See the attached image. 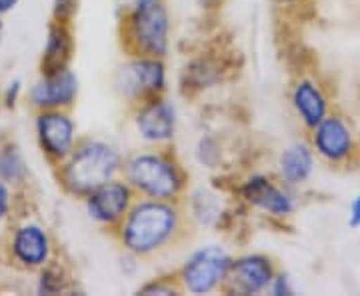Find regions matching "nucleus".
Instances as JSON below:
<instances>
[{
  "label": "nucleus",
  "mask_w": 360,
  "mask_h": 296,
  "mask_svg": "<svg viewBox=\"0 0 360 296\" xmlns=\"http://www.w3.org/2000/svg\"><path fill=\"white\" fill-rule=\"evenodd\" d=\"M130 2H134V0H127V2H124V4H130Z\"/></svg>",
  "instance_id": "30"
},
{
  "label": "nucleus",
  "mask_w": 360,
  "mask_h": 296,
  "mask_svg": "<svg viewBox=\"0 0 360 296\" xmlns=\"http://www.w3.org/2000/svg\"><path fill=\"white\" fill-rule=\"evenodd\" d=\"M309 144L322 162L330 167H348L359 156V134L352 122L338 110H330L312 130Z\"/></svg>",
  "instance_id": "5"
},
{
  "label": "nucleus",
  "mask_w": 360,
  "mask_h": 296,
  "mask_svg": "<svg viewBox=\"0 0 360 296\" xmlns=\"http://www.w3.org/2000/svg\"><path fill=\"white\" fill-rule=\"evenodd\" d=\"M78 0H56L54 2V20L70 22V18L77 14Z\"/></svg>",
  "instance_id": "22"
},
{
  "label": "nucleus",
  "mask_w": 360,
  "mask_h": 296,
  "mask_svg": "<svg viewBox=\"0 0 360 296\" xmlns=\"http://www.w3.org/2000/svg\"><path fill=\"white\" fill-rule=\"evenodd\" d=\"M25 160L16 148H6L0 155V176L6 182H20L25 179Z\"/></svg>",
  "instance_id": "18"
},
{
  "label": "nucleus",
  "mask_w": 360,
  "mask_h": 296,
  "mask_svg": "<svg viewBox=\"0 0 360 296\" xmlns=\"http://www.w3.org/2000/svg\"><path fill=\"white\" fill-rule=\"evenodd\" d=\"M238 194L243 202L260 210L262 214H269L272 219H290L298 206L292 188L284 184L281 179H274L270 174L248 176L240 184Z\"/></svg>",
  "instance_id": "8"
},
{
  "label": "nucleus",
  "mask_w": 360,
  "mask_h": 296,
  "mask_svg": "<svg viewBox=\"0 0 360 296\" xmlns=\"http://www.w3.org/2000/svg\"><path fill=\"white\" fill-rule=\"evenodd\" d=\"M37 136L42 153L49 156L52 165H60L66 156L77 146L78 132L75 120L68 110L54 108V110H40L37 118Z\"/></svg>",
  "instance_id": "11"
},
{
  "label": "nucleus",
  "mask_w": 360,
  "mask_h": 296,
  "mask_svg": "<svg viewBox=\"0 0 360 296\" xmlns=\"http://www.w3.org/2000/svg\"><path fill=\"white\" fill-rule=\"evenodd\" d=\"M8 206H11V193H8V186L0 181V219L6 217Z\"/></svg>",
  "instance_id": "25"
},
{
  "label": "nucleus",
  "mask_w": 360,
  "mask_h": 296,
  "mask_svg": "<svg viewBox=\"0 0 360 296\" xmlns=\"http://www.w3.org/2000/svg\"><path fill=\"white\" fill-rule=\"evenodd\" d=\"M276 272V262L266 255H245L232 258L226 281L222 284V292L240 296L269 292Z\"/></svg>",
  "instance_id": "10"
},
{
  "label": "nucleus",
  "mask_w": 360,
  "mask_h": 296,
  "mask_svg": "<svg viewBox=\"0 0 360 296\" xmlns=\"http://www.w3.org/2000/svg\"><path fill=\"white\" fill-rule=\"evenodd\" d=\"M314 172V150L309 142H295L286 146L278 158V179L290 188L307 184Z\"/></svg>",
  "instance_id": "16"
},
{
  "label": "nucleus",
  "mask_w": 360,
  "mask_h": 296,
  "mask_svg": "<svg viewBox=\"0 0 360 296\" xmlns=\"http://www.w3.org/2000/svg\"><path fill=\"white\" fill-rule=\"evenodd\" d=\"M78 78L70 68L42 75L39 82L30 91V103L39 110H68L77 103Z\"/></svg>",
  "instance_id": "14"
},
{
  "label": "nucleus",
  "mask_w": 360,
  "mask_h": 296,
  "mask_svg": "<svg viewBox=\"0 0 360 296\" xmlns=\"http://www.w3.org/2000/svg\"><path fill=\"white\" fill-rule=\"evenodd\" d=\"M231 262L232 257L224 246L210 245L194 250L174 276L182 292L210 295L222 290Z\"/></svg>",
  "instance_id": "6"
},
{
  "label": "nucleus",
  "mask_w": 360,
  "mask_h": 296,
  "mask_svg": "<svg viewBox=\"0 0 360 296\" xmlns=\"http://www.w3.org/2000/svg\"><path fill=\"white\" fill-rule=\"evenodd\" d=\"M272 2L281 8H290V6H300L304 0H272Z\"/></svg>",
  "instance_id": "27"
},
{
  "label": "nucleus",
  "mask_w": 360,
  "mask_h": 296,
  "mask_svg": "<svg viewBox=\"0 0 360 296\" xmlns=\"http://www.w3.org/2000/svg\"><path fill=\"white\" fill-rule=\"evenodd\" d=\"M18 92H20V82H13L8 92H6V104H8V106H14L16 98H18Z\"/></svg>",
  "instance_id": "26"
},
{
  "label": "nucleus",
  "mask_w": 360,
  "mask_h": 296,
  "mask_svg": "<svg viewBox=\"0 0 360 296\" xmlns=\"http://www.w3.org/2000/svg\"><path fill=\"white\" fill-rule=\"evenodd\" d=\"M75 52V39L68 22L54 20L49 28V39L42 54V75L68 68Z\"/></svg>",
  "instance_id": "17"
},
{
  "label": "nucleus",
  "mask_w": 360,
  "mask_h": 296,
  "mask_svg": "<svg viewBox=\"0 0 360 296\" xmlns=\"http://www.w3.org/2000/svg\"><path fill=\"white\" fill-rule=\"evenodd\" d=\"M120 176L129 182L136 196L153 200L180 202L188 188V172L167 146L134 153L124 158Z\"/></svg>",
  "instance_id": "2"
},
{
  "label": "nucleus",
  "mask_w": 360,
  "mask_h": 296,
  "mask_svg": "<svg viewBox=\"0 0 360 296\" xmlns=\"http://www.w3.org/2000/svg\"><path fill=\"white\" fill-rule=\"evenodd\" d=\"M16 2H18V0H0V13H6V11H11Z\"/></svg>",
  "instance_id": "29"
},
{
  "label": "nucleus",
  "mask_w": 360,
  "mask_h": 296,
  "mask_svg": "<svg viewBox=\"0 0 360 296\" xmlns=\"http://www.w3.org/2000/svg\"><path fill=\"white\" fill-rule=\"evenodd\" d=\"M180 292H182V288H180L176 276H170V278L160 276V278L150 281L139 288V295H180Z\"/></svg>",
  "instance_id": "19"
},
{
  "label": "nucleus",
  "mask_w": 360,
  "mask_h": 296,
  "mask_svg": "<svg viewBox=\"0 0 360 296\" xmlns=\"http://www.w3.org/2000/svg\"><path fill=\"white\" fill-rule=\"evenodd\" d=\"M348 226H350V229H360V193L356 194L354 202H352V206H350Z\"/></svg>",
  "instance_id": "24"
},
{
  "label": "nucleus",
  "mask_w": 360,
  "mask_h": 296,
  "mask_svg": "<svg viewBox=\"0 0 360 296\" xmlns=\"http://www.w3.org/2000/svg\"><path fill=\"white\" fill-rule=\"evenodd\" d=\"M122 51L129 56L165 58L170 46V14L165 0H134L122 6L118 25Z\"/></svg>",
  "instance_id": "4"
},
{
  "label": "nucleus",
  "mask_w": 360,
  "mask_h": 296,
  "mask_svg": "<svg viewBox=\"0 0 360 296\" xmlns=\"http://www.w3.org/2000/svg\"><path fill=\"white\" fill-rule=\"evenodd\" d=\"M359 103H360V91H359Z\"/></svg>",
  "instance_id": "31"
},
{
  "label": "nucleus",
  "mask_w": 360,
  "mask_h": 296,
  "mask_svg": "<svg viewBox=\"0 0 360 296\" xmlns=\"http://www.w3.org/2000/svg\"><path fill=\"white\" fill-rule=\"evenodd\" d=\"M65 274L60 269H46L40 276V292L46 295H56L60 290H65Z\"/></svg>",
  "instance_id": "20"
},
{
  "label": "nucleus",
  "mask_w": 360,
  "mask_h": 296,
  "mask_svg": "<svg viewBox=\"0 0 360 296\" xmlns=\"http://www.w3.org/2000/svg\"><path fill=\"white\" fill-rule=\"evenodd\" d=\"M122 155L118 148L96 139H78L72 153L58 165V182L75 198L89 196L104 182L120 176Z\"/></svg>",
  "instance_id": "3"
},
{
  "label": "nucleus",
  "mask_w": 360,
  "mask_h": 296,
  "mask_svg": "<svg viewBox=\"0 0 360 296\" xmlns=\"http://www.w3.org/2000/svg\"><path fill=\"white\" fill-rule=\"evenodd\" d=\"M0 25H2V22H0Z\"/></svg>",
  "instance_id": "32"
},
{
  "label": "nucleus",
  "mask_w": 360,
  "mask_h": 296,
  "mask_svg": "<svg viewBox=\"0 0 360 296\" xmlns=\"http://www.w3.org/2000/svg\"><path fill=\"white\" fill-rule=\"evenodd\" d=\"M269 292H272V295H276V296L295 295V288H292V284H290V278H288L284 272H276L274 281H272V284H270Z\"/></svg>",
  "instance_id": "23"
},
{
  "label": "nucleus",
  "mask_w": 360,
  "mask_h": 296,
  "mask_svg": "<svg viewBox=\"0 0 360 296\" xmlns=\"http://www.w3.org/2000/svg\"><path fill=\"white\" fill-rule=\"evenodd\" d=\"M82 200L92 222H96L103 229L115 231L120 220L127 217L132 202L136 200V194L130 188L129 182L116 176L112 181L104 182L103 186L94 188Z\"/></svg>",
  "instance_id": "9"
},
{
  "label": "nucleus",
  "mask_w": 360,
  "mask_h": 296,
  "mask_svg": "<svg viewBox=\"0 0 360 296\" xmlns=\"http://www.w3.org/2000/svg\"><path fill=\"white\" fill-rule=\"evenodd\" d=\"M115 89L130 106H139L167 92V66L162 58L130 56L124 66L118 68Z\"/></svg>",
  "instance_id": "7"
},
{
  "label": "nucleus",
  "mask_w": 360,
  "mask_h": 296,
  "mask_svg": "<svg viewBox=\"0 0 360 296\" xmlns=\"http://www.w3.org/2000/svg\"><path fill=\"white\" fill-rule=\"evenodd\" d=\"M184 214L180 202L139 198L116 226L115 236L130 257L148 258L167 250L182 236Z\"/></svg>",
  "instance_id": "1"
},
{
  "label": "nucleus",
  "mask_w": 360,
  "mask_h": 296,
  "mask_svg": "<svg viewBox=\"0 0 360 296\" xmlns=\"http://www.w3.org/2000/svg\"><path fill=\"white\" fill-rule=\"evenodd\" d=\"M200 8H214V6H219L220 0H194Z\"/></svg>",
  "instance_id": "28"
},
{
  "label": "nucleus",
  "mask_w": 360,
  "mask_h": 296,
  "mask_svg": "<svg viewBox=\"0 0 360 296\" xmlns=\"http://www.w3.org/2000/svg\"><path fill=\"white\" fill-rule=\"evenodd\" d=\"M290 104L298 122L307 130L314 129L333 110L326 89L312 77L296 78L290 91Z\"/></svg>",
  "instance_id": "13"
},
{
  "label": "nucleus",
  "mask_w": 360,
  "mask_h": 296,
  "mask_svg": "<svg viewBox=\"0 0 360 296\" xmlns=\"http://www.w3.org/2000/svg\"><path fill=\"white\" fill-rule=\"evenodd\" d=\"M176 108L165 96H156L134 106V127L142 141L155 146H167L176 134Z\"/></svg>",
  "instance_id": "12"
},
{
  "label": "nucleus",
  "mask_w": 360,
  "mask_h": 296,
  "mask_svg": "<svg viewBox=\"0 0 360 296\" xmlns=\"http://www.w3.org/2000/svg\"><path fill=\"white\" fill-rule=\"evenodd\" d=\"M13 252L18 262L28 269L44 266L51 258V240L44 229L39 224L20 226L13 238Z\"/></svg>",
  "instance_id": "15"
},
{
  "label": "nucleus",
  "mask_w": 360,
  "mask_h": 296,
  "mask_svg": "<svg viewBox=\"0 0 360 296\" xmlns=\"http://www.w3.org/2000/svg\"><path fill=\"white\" fill-rule=\"evenodd\" d=\"M198 158H200V162L206 165L208 168H214L217 167V162L220 160V150H219V144L212 141V139H202L200 144H198Z\"/></svg>",
  "instance_id": "21"
}]
</instances>
